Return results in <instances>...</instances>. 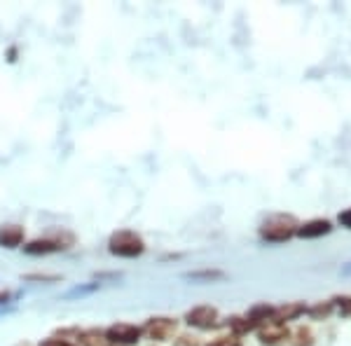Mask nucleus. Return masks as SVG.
<instances>
[{
  "label": "nucleus",
  "mask_w": 351,
  "mask_h": 346,
  "mask_svg": "<svg viewBox=\"0 0 351 346\" xmlns=\"http://www.w3.org/2000/svg\"><path fill=\"white\" fill-rule=\"evenodd\" d=\"M298 220L293 215H269L263 225H260V236L265 241H288L291 236H295L298 232Z\"/></svg>",
  "instance_id": "1"
},
{
  "label": "nucleus",
  "mask_w": 351,
  "mask_h": 346,
  "mask_svg": "<svg viewBox=\"0 0 351 346\" xmlns=\"http://www.w3.org/2000/svg\"><path fill=\"white\" fill-rule=\"evenodd\" d=\"M108 251L115 255V258H138V255H143L145 251V243L141 239L136 232H115V234L110 236L108 241Z\"/></svg>",
  "instance_id": "2"
},
{
  "label": "nucleus",
  "mask_w": 351,
  "mask_h": 346,
  "mask_svg": "<svg viewBox=\"0 0 351 346\" xmlns=\"http://www.w3.org/2000/svg\"><path fill=\"white\" fill-rule=\"evenodd\" d=\"M104 334H106V342L110 346H134L143 337L141 328L132 325V323H115V325H110Z\"/></svg>",
  "instance_id": "3"
},
{
  "label": "nucleus",
  "mask_w": 351,
  "mask_h": 346,
  "mask_svg": "<svg viewBox=\"0 0 351 346\" xmlns=\"http://www.w3.org/2000/svg\"><path fill=\"white\" fill-rule=\"evenodd\" d=\"M141 332L145 334L152 342H169V339L176 334V321L167 319V316H155L141 328Z\"/></svg>",
  "instance_id": "4"
},
{
  "label": "nucleus",
  "mask_w": 351,
  "mask_h": 346,
  "mask_svg": "<svg viewBox=\"0 0 351 346\" xmlns=\"http://www.w3.org/2000/svg\"><path fill=\"white\" fill-rule=\"evenodd\" d=\"M185 323L190 328H199V330H211V328L218 325V309L216 306H208V304H202V306H195L185 314Z\"/></svg>",
  "instance_id": "5"
},
{
  "label": "nucleus",
  "mask_w": 351,
  "mask_h": 346,
  "mask_svg": "<svg viewBox=\"0 0 351 346\" xmlns=\"http://www.w3.org/2000/svg\"><path fill=\"white\" fill-rule=\"evenodd\" d=\"M258 337H260V344L276 346V344L284 342V339H288V328L281 325V323L267 321V323H263V325H260Z\"/></svg>",
  "instance_id": "6"
},
{
  "label": "nucleus",
  "mask_w": 351,
  "mask_h": 346,
  "mask_svg": "<svg viewBox=\"0 0 351 346\" xmlns=\"http://www.w3.org/2000/svg\"><path fill=\"white\" fill-rule=\"evenodd\" d=\"M332 232V225L328 220H309V223L300 225L295 234L300 239H319V236H326Z\"/></svg>",
  "instance_id": "7"
},
{
  "label": "nucleus",
  "mask_w": 351,
  "mask_h": 346,
  "mask_svg": "<svg viewBox=\"0 0 351 346\" xmlns=\"http://www.w3.org/2000/svg\"><path fill=\"white\" fill-rule=\"evenodd\" d=\"M64 243L61 241H54V239H38V241H31L24 246V253L26 255H49V253H56V251H64Z\"/></svg>",
  "instance_id": "8"
},
{
  "label": "nucleus",
  "mask_w": 351,
  "mask_h": 346,
  "mask_svg": "<svg viewBox=\"0 0 351 346\" xmlns=\"http://www.w3.org/2000/svg\"><path fill=\"white\" fill-rule=\"evenodd\" d=\"M24 241V230L19 225H3L0 227V248H16Z\"/></svg>",
  "instance_id": "9"
},
{
  "label": "nucleus",
  "mask_w": 351,
  "mask_h": 346,
  "mask_svg": "<svg viewBox=\"0 0 351 346\" xmlns=\"http://www.w3.org/2000/svg\"><path fill=\"white\" fill-rule=\"evenodd\" d=\"M304 304H298V302H291V304H284V306H274V314H271V321L274 323H281L286 325V321H293L298 319L300 314H304Z\"/></svg>",
  "instance_id": "10"
},
{
  "label": "nucleus",
  "mask_w": 351,
  "mask_h": 346,
  "mask_svg": "<svg viewBox=\"0 0 351 346\" xmlns=\"http://www.w3.org/2000/svg\"><path fill=\"white\" fill-rule=\"evenodd\" d=\"M80 342L82 346H108V342H106V334L99 332V330H87L80 334Z\"/></svg>",
  "instance_id": "11"
},
{
  "label": "nucleus",
  "mask_w": 351,
  "mask_h": 346,
  "mask_svg": "<svg viewBox=\"0 0 351 346\" xmlns=\"http://www.w3.org/2000/svg\"><path fill=\"white\" fill-rule=\"evenodd\" d=\"M206 346H241V339L237 334H220V337L208 342Z\"/></svg>",
  "instance_id": "12"
},
{
  "label": "nucleus",
  "mask_w": 351,
  "mask_h": 346,
  "mask_svg": "<svg viewBox=\"0 0 351 346\" xmlns=\"http://www.w3.org/2000/svg\"><path fill=\"white\" fill-rule=\"evenodd\" d=\"M223 271H197V274H190V279H223Z\"/></svg>",
  "instance_id": "13"
},
{
  "label": "nucleus",
  "mask_w": 351,
  "mask_h": 346,
  "mask_svg": "<svg viewBox=\"0 0 351 346\" xmlns=\"http://www.w3.org/2000/svg\"><path fill=\"white\" fill-rule=\"evenodd\" d=\"M337 220H339V225L342 227H347V230H351V208H347V211H342L337 215Z\"/></svg>",
  "instance_id": "14"
},
{
  "label": "nucleus",
  "mask_w": 351,
  "mask_h": 346,
  "mask_svg": "<svg viewBox=\"0 0 351 346\" xmlns=\"http://www.w3.org/2000/svg\"><path fill=\"white\" fill-rule=\"evenodd\" d=\"M298 337H300L298 346H309L311 344V332L309 330H298Z\"/></svg>",
  "instance_id": "15"
},
{
  "label": "nucleus",
  "mask_w": 351,
  "mask_h": 346,
  "mask_svg": "<svg viewBox=\"0 0 351 346\" xmlns=\"http://www.w3.org/2000/svg\"><path fill=\"white\" fill-rule=\"evenodd\" d=\"M40 346H75V344L66 342V339H56V337H52V339H45V342H43Z\"/></svg>",
  "instance_id": "16"
},
{
  "label": "nucleus",
  "mask_w": 351,
  "mask_h": 346,
  "mask_svg": "<svg viewBox=\"0 0 351 346\" xmlns=\"http://www.w3.org/2000/svg\"><path fill=\"white\" fill-rule=\"evenodd\" d=\"M176 346H199V344L195 342V337H192V339H190V337H180V339H178V344H176Z\"/></svg>",
  "instance_id": "17"
}]
</instances>
